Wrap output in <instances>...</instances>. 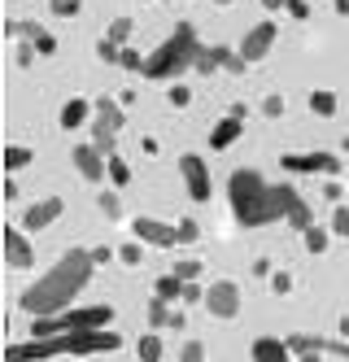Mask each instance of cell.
<instances>
[{
  "label": "cell",
  "mask_w": 349,
  "mask_h": 362,
  "mask_svg": "<svg viewBox=\"0 0 349 362\" xmlns=\"http://www.w3.org/2000/svg\"><path fill=\"white\" fill-rule=\"evenodd\" d=\"M92 271H96L92 249H70V253H62L57 262H52V271H48V275H40L31 288L18 297V305H22L31 319L62 315V310H70V301L88 288Z\"/></svg>",
  "instance_id": "6da1fadb"
},
{
  "label": "cell",
  "mask_w": 349,
  "mask_h": 362,
  "mask_svg": "<svg viewBox=\"0 0 349 362\" xmlns=\"http://www.w3.org/2000/svg\"><path fill=\"white\" fill-rule=\"evenodd\" d=\"M227 201H231V218L240 227H266V223H280L284 218V205L275 197V184H266L262 170H253V166L231 170Z\"/></svg>",
  "instance_id": "7a4b0ae2"
},
{
  "label": "cell",
  "mask_w": 349,
  "mask_h": 362,
  "mask_svg": "<svg viewBox=\"0 0 349 362\" xmlns=\"http://www.w3.org/2000/svg\"><path fill=\"white\" fill-rule=\"evenodd\" d=\"M122 349V336L110 327H96V332H62V336H48V341H26V345H9L5 362H48V358H88V354H114Z\"/></svg>",
  "instance_id": "3957f363"
},
{
  "label": "cell",
  "mask_w": 349,
  "mask_h": 362,
  "mask_svg": "<svg viewBox=\"0 0 349 362\" xmlns=\"http://www.w3.org/2000/svg\"><path fill=\"white\" fill-rule=\"evenodd\" d=\"M197 53H201V40H197V31H193V22H179L175 35L162 40V44L149 53V62H144V79L179 83V74L197 66Z\"/></svg>",
  "instance_id": "277c9868"
},
{
  "label": "cell",
  "mask_w": 349,
  "mask_h": 362,
  "mask_svg": "<svg viewBox=\"0 0 349 362\" xmlns=\"http://www.w3.org/2000/svg\"><path fill=\"white\" fill-rule=\"evenodd\" d=\"M122 122H127L122 100L101 96V100H96V114H92V144L105 153V158H114V140H118V132H122Z\"/></svg>",
  "instance_id": "5b68a950"
},
{
  "label": "cell",
  "mask_w": 349,
  "mask_h": 362,
  "mask_svg": "<svg viewBox=\"0 0 349 362\" xmlns=\"http://www.w3.org/2000/svg\"><path fill=\"white\" fill-rule=\"evenodd\" d=\"M214 319H236L240 305H245V297H240V284L236 279H214L205 288V301H201Z\"/></svg>",
  "instance_id": "8992f818"
},
{
  "label": "cell",
  "mask_w": 349,
  "mask_h": 362,
  "mask_svg": "<svg viewBox=\"0 0 349 362\" xmlns=\"http://www.w3.org/2000/svg\"><path fill=\"white\" fill-rule=\"evenodd\" d=\"M280 166L292 170V175H328V179L341 175V158H336V153H324V148H319V153H284Z\"/></svg>",
  "instance_id": "52a82bcc"
},
{
  "label": "cell",
  "mask_w": 349,
  "mask_h": 362,
  "mask_svg": "<svg viewBox=\"0 0 349 362\" xmlns=\"http://www.w3.org/2000/svg\"><path fill=\"white\" fill-rule=\"evenodd\" d=\"M131 236H136L140 245H153V249H175L179 245V223H162V218H131Z\"/></svg>",
  "instance_id": "ba28073f"
},
{
  "label": "cell",
  "mask_w": 349,
  "mask_h": 362,
  "mask_svg": "<svg viewBox=\"0 0 349 362\" xmlns=\"http://www.w3.org/2000/svg\"><path fill=\"white\" fill-rule=\"evenodd\" d=\"M179 175L188 184V197H193V201H210L214 179H210V166H205L201 153H183V158H179Z\"/></svg>",
  "instance_id": "9c48e42d"
},
{
  "label": "cell",
  "mask_w": 349,
  "mask_h": 362,
  "mask_svg": "<svg viewBox=\"0 0 349 362\" xmlns=\"http://www.w3.org/2000/svg\"><path fill=\"white\" fill-rule=\"evenodd\" d=\"M275 40H280V27H275L271 18H266V22H258V27H249V31H245V40H240V48H236V53H240V57H245V62L253 66V62H262V57L275 48Z\"/></svg>",
  "instance_id": "30bf717a"
},
{
  "label": "cell",
  "mask_w": 349,
  "mask_h": 362,
  "mask_svg": "<svg viewBox=\"0 0 349 362\" xmlns=\"http://www.w3.org/2000/svg\"><path fill=\"white\" fill-rule=\"evenodd\" d=\"M275 197H280V205H284V223H292L297 231L314 227V210L306 205V197L292 188V184H275Z\"/></svg>",
  "instance_id": "8fae6325"
},
{
  "label": "cell",
  "mask_w": 349,
  "mask_h": 362,
  "mask_svg": "<svg viewBox=\"0 0 349 362\" xmlns=\"http://www.w3.org/2000/svg\"><path fill=\"white\" fill-rule=\"evenodd\" d=\"M70 162H74V170L88 179V184H101L105 175H110V158L96 148V144H74V153H70Z\"/></svg>",
  "instance_id": "7c38bea8"
},
{
  "label": "cell",
  "mask_w": 349,
  "mask_h": 362,
  "mask_svg": "<svg viewBox=\"0 0 349 362\" xmlns=\"http://www.w3.org/2000/svg\"><path fill=\"white\" fill-rule=\"evenodd\" d=\"M62 210H66V201L62 197H44V201H35V205H26V214H22V231H44V227H52L62 218Z\"/></svg>",
  "instance_id": "4fadbf2b"
},
{
  "label": "cell",
  "mask_w": 349,
  "mask_h": 362,
  "mask_svg": "<svg viewBox=\"0 0 349 362\" xmlns=\"http://www.w3.org/2000/svg\"><path fill=\"white\" fill-rule=\"evenodd\" d=\"M5 262H9L13 271L35 267V245L26 240V231H22V227H5Z\"/></svg>",
  "instance_id": "5bb4252c"
},
{
  "label": "cell",
  "mask_w": 349,
  "mask_h": 362,
  "mask_svg": "<svg viewBox=\"0 0 349 362\" xmlns=\"http://www.w3.org/2000/svg\"><path fill=\"white\" fill-rule=\"evenodd\" d=\"M92 114H96V105H88L84 96H70L66 105H62V114H57V122H62V132H79Z\"/></svg>",
  "instance_id": "9a60e30c"
},
{
  "label": "cell",
  "mask_w": 349,
  "mask_h": 362,
  "mask_svg": "<svg viewBox=\"0 0 349 362\" xmlns=\"http://www.w3.org/2000/svg\"><path fill=\"white\" fill-rule=\"evenodd\" d=\"M240 136H245V118H231V114H227L223 122H214V132H210V148H219V153H223V148H231Z\"/></svg>",
  "instance_id": "2e32d148"
},
{
  "label": "cell",
  "mask_w": 349,
  "mask_h": 362,
  "mask_svg": "<svg viewBox=\"0 0 349 362\" xmlns=\"http://www.w3.org/2000/svg\"><path fill=\"white\" fill-rule=\"evenodd\" d=\"M253 362H292V349L280 336H258L253 341Z\"/></svg>",
  "instance_id": "e0dca14e"
},
{
  "label": "cell",
  "mask_w": 349,
  "mask_h": 362,
  "mask_svg": "<svg viewBox=\"0 0 349 362\" xmlns=\"http://www.w3.org/2000/svg\"><path fill=\"white\" fill-rule=\"evenodd\" d=\"M227 62H231V48H223V44H201V53H197V66H193V70L214 74V70H227Z\"/></svg>",
  "instance_id": "ac0fdd59"
},
{
  "label": "cell",
  "mask_w": 349,
  "mask_h": 362,
  "mask_svg": "<svg viewBox=\"0 0 349 362\" xmlns=\"http://www.w3.org/2000/svg\"><path fill=\"white\" fill-rule=\"evenodd\" d=\"M284 341H288V349L292 354H324L328 349V341H324V336H310V332H292V336H284Z\"/></svg>",
  "instance_id": "d6986e66"
},
{
  "label": "cell",
  "mask_w": 349,
  "mask_h": 362,
  "mask_svg": "<svg viewBox=\"0 0 349 362\" xmlns=\"http://www.w3.org/2000/svg\"><path fill=\"white\" fill-rule=\"evenodd\" d=\"M183 288H188V284H183L175 271H166L162 279L153 284V297H162V301H171V305H175V301H183Z\"/></svg>",
  "instance_id": "ffe728a7"
},
{
  "label": "cell",
  "mask_w": 349,
  "mask_h": 362,
  "mask_svg": "<svg viewBox=\"0 0 349 362\" xmlns=\"http://www.w3.org/2000/svg\"><path fill=\"white\" fill-rule=\"evenodd\" d=\"M302 245H306L310 253H328V245H332V227H319V223L306 227V231H302Z\"/></svg>",
  "instance_id": "44dd1931"
},
{
  "label": "cell",
  "mask_w": 349,
  "mask_h": 362,
  "mask_svg": "<svg viewBox=\"0 0 349 362\" xmlns=\"http://www.w3.org/2000/svg\"><path fill=\"white\" fill-rule=\"evenodd\" d=\"M136 354H140V362H162V354H166L162 336H157V332H144L140 345H136Z\"/></svg>",
  "instance_id": "7402d4cb"
},
{
  "label": "cell",
  "mask_w": 349,
  "mask_h": 362,
  "mask_svg": "<svg viewBox=\"0 0 349 362\" xmlns=\"http://www.w3.org/2000/svg\"><path fill=\"white\" fill-rule=\"evenodd\" d=\"M171 319H175V310H171V301H162V297H153V301H149V323H153V332H162V327H171Z\"/></svg>",
  "instance_id": "603a6c76"
},
{
  "label": "cell",
  "mask_w": 349,
  "mask_h": 362,
  "mask_svg": "<svg viewBox=\"0 0 349 362\" xmlns=\"http://www.w3.org/2000/svg\"><path fill=\"white\" fill-rule=\"evenodd\" d=\"M310 110H314L319 118H332V114H336V92L314 88V92H310Z\"/></svg>",
  "instance_id": "cb8c5ba5"
},
{
  "label": "cell",
  "mask_w": 349,
  "mask_h": 362,
  "mask_svg": "<svg viewBox=\"0 0 349 362\" xmlns=\"http://www.w3.org/2000/svg\"><path fill=\"white\" fill-rule=\"evenodd\" d=\"M31 162H35L31 148H22V144H9V148H5V170H9V175L22 170V166H31Z\"/></svg>",
  "instance_id": "d4e9b609"
},
{
  "label": "cell",
  "mask_w": 349,
  "mask_h": 362,
  "mask_svg": "<svg viewBox=\"0 0 349 362\" xmlns=\"http://www.w3.org/2000/svg\"><path fill=\"white\" fill-rule=\"evenodd\" d=\"M118 262H122V267H140V262H144V245H140V240H127V245L118 249Z\"/></svg>",
  "instance_id": "484cf974"
},
{
  "label": "cell",
  "mask_w": 349,
  "mask_h": 362,
  "mask_svg": "<svg viewBox=\"0 0 349 362\" xmlns=\"http://www.w3.org/2000/svg\"><path fill=\"white\" fill-rule=\"evenodd\" d=\"M110 184H114V188H127V184H131V166L118 158V153L110 158Z\"/></svg>",
  "instance_id": "4316f807"
},
{
  "label": "cell",
  "mask_w": 349,
  "mask_h": 362,
  "mask_svg": "<svg viewBox=\"0 0 349 362\" xmlns=\"http://www.w3.org/2000/svg\"><path fill=\"white\" fill-rule=\"evenodd\" d=\"M96 57H101L105 66H118V62H122V44H114V40H101V44H96Z\"/></svg>",
  "instance_id": "83f0119b"
},
{
  "label": "cell",
  "mask_w": 349,
  "mask_h": 362,
  "mask_svg": "<svg viewBox=\"0 0 349 362\" xmlns=\"http://www.w3.org/2000/svg\"><path fill=\"white\" fill-rule=\"evenodd\" d=\"M52 18H79V9H84V0H48Z\"/></svg>",
  "instance_id": "f1b7e54d"
},
{
  "label": "cell",
  "mask_w": 349,
  "mask_h": 362,
  "mask_svg": "<svg viewBox=\"0 0 349 362\" xmlns=\"http://www.w3.org/2000/svg\"><path fill=\"white\" fill-rule=\"evenodd\" d=\"M96 205H101V214H105V218H118V214H122L118 192H101V197H96Z\"/></svg>",
  "instance_id": "f546056e"
},
{
  "label": "cell",
  "mask_w": 349,
  "mask_h": 362,
  "mask_svg": "<svg viewBox=\"0 0 349 362\" xmlns=\"http://www.w3.org/2000/svg\"><path fill=\"white\" fill-rule=\"evenodd\" d=\"M171 271H175V275H179L183 284H193V279L201 275V262H197V257H183V262H175Z\"/></svg>",
  "instance_id": "4dcf8cb0"
},
{
  "label": "cell",
  "mask_w": 349,
  "mask_h": 362,
  "mask_svg": "<svg viewBox=\"0 0 349 362\" xmlns=\"http://www.w3.org/2000/svg\"><path fill=\"white\" fill-rule=\"evenodd\" d=\"M127 35H131V18H114L110 31H105V40H114V44H127Z\"/></svg>",
  "instance_id": "1f68e13d"
},
{
  "label": "cell",
  "mask_w": 349,
  "mask_h": 362,
  "mask_svg": "<svg viewBox=\"0 0 349 362\" xmlns=\"http://www.w3.org/2000/svg\"><path fill=\"white\" fill-rule=\"evenodd\" d=\"M201 240V223L197 218H179V245H193Z\"/></svg>",
  "instance_id": "d6a6232c"
},
{
  "label": "cell",
  "mask_w": 349,
  "mask_h": 362,
  "mask_svg": "<svg viewBox=\"0 0 349 362\" xmlns=\"http://www.w3.org/2000/svg\"><path fill=\"white\" fill-rule=\"evenodd\" d=\"M166 100H171L175 110H183V105H193V92H188L183 83H171V88H166Z\"/></svg>",
  "instance_id": "836d02e7"
},
{
  "label": "cell",
  "mask_w": 349,
  "mask_h": 362,
  "mask_svg": "<svg viewBox=\"0 0 349 362\" xmlns=\"http://www.w3.org/2000/svg\"><path fill=\"white\" fill-rule=\"evenodd\" d=\"M332 236H349V205H336L332 210Z\"/></svg>",
  "instance_id": "e575fe53"
},
{
  "label": "cell",
  "mask_w": 349,
  "mask_h": 362,
  "mask_svg": "<svg viewBox=\"0 0 349 362\" xmlns=\"http://www.w3.org/2000/svg\"><path fill=\"white\" fill-rule=\"evenodd\" d=\"M271 293H275V297H288V293H292V275H288V271H275V275H271Z\"/></svg>",
  "instance_id": "d590c367"
},
{
  "label": "cell",
  "mask_w": 349,
  "mask_h": 362,
  "mask_svg": "<svg viewBox=\"0 0 349 362\" xmlns=\"http://www.w3.org/2000/svg\"><path fill=\"white\" fill-rule=\"evenodd\" d=\"M179 362H205V345H201V341H188V345L179 349Z\"/></svg>",
  "instance_id": "8d00e7d4"
},
{
  "label": "cell",
  "mask_w": 349,
  "mask_h": 362,
  "mask_svg": "<svg viewBox=\"0 0 349 362\" xmlns=\"http://www.w3.org/2000/svg\"><path fill=\"white\" fill-rule=\"evenodd\" d=\"M144 62H149V57H140L136 48H122V62H118V66H122V70H140V74H144Z\"/></svg>",
  "instance_id": "74e56055"
},
{
  "label": "cell",
  "mask_w": 349,
  "mask_h": 362,
  "mask_svg": "<svg viewBox=\"0 0 349 362\" xmlns=\"http://www.w3.org/2000/svg\"><path fill=\"white\" fill-rule=\"evenodd\" d=\"M262 114L266 118H284V96H266L262 100Z\"/></svg>",
  "instance_id": "f35d334b"
},
{
  "label": "cell",
  "mask_w": 349,
  "mask_h": 362,
  "mask_svg": "<svg viewBox=\"0 0 349 362\" xmlns=\"http://www.w3.org/2000/svg\"><path fill=\"white\" fill-rule=\"evenodd\" d=\"M31 48H35V53H40V57H52V53H57V40H52V35L44 31V35H40V40H35Z\"/></svg>",
  "instance_id": "ab89813d"
},
{
  "label": "cell",
  "mask_w": 349,
  "mask_h": 362,
  "mask_svg": "<svg viewBox=\"0 0 349 362\" xmlns=\"http://www.w3.org/2000/svg\"><path fill=\"white\" fill-rule=\"evenodd\" d=\"M197 301H205V288H201V284L193 279V284L183 288V305H197Z\"/></svg>",
  "instance_id": "60d3db41"
},
{
  "label": "cell",
  "mask_w": 349,
  "mask_h": 362,
  "mask_svg": "<svg viewBox=\"0 0 349 362\" xmlns=\"http://www.w3.org/2000/svg\"><path fill=\"white\" fill-rule=\"evenodd\" d=\"M118 257V249H110V245H101V249H92V262L96 267H105V262H114Z\"/></svg>",
  "instance_id": "b9f144b4"
},
{
  "label": "cell",
  "mask_w": 349,
  "mask_h": 362,
  "mask_svg": "<svg viewBox=\"0 0 349 362\" xmlns=\"http://www.w3.org/2000/svg\"><path fill=\"white\" fill-rule=\"evenodd\" d=\"M284 13H288V18H310V5H306V0H288Z\"/></svg>",
  "instance_id": "7bdbcfd3"
},
{
  "label": "cell",
  "mask_w": 349,
  "mask_h": 362,
  "mask_svg": "<svg viewBox=\"0 0 349 362\" xmlns=\"http://www.w3.org/2000/svg\"><path fill=\"white\" fill-rule=\"evenodd\" d=\"M341 192H345V188L336 184V179H328V184H324V197H328V201H336V205H341Z\"/></svg>",
  "instance_id": "ee69618b"
},
{
  "label": "cell",
  "mask_w": 349,
  "mask_h": 362,
  "mask_svg": "<svg viewBox=\"0 0 349 362\" xmlns=\"http://www.w3.org/2000/svg\"><path fill=\"white\" fill-rule=\"evenodd\" d=\"M284 5H288V0H262V9H266V13H280Z\"/></svg>",
  "instance_id": "f6af8a7d"
},
{
  "label": "cell",
  "mask_w": 349,
  "mask_h": 362,
  "mask_svg": "<svg viewBox=\"0 0 349 362\" xmlns=\"http://www.w3.org/2000/svg\"><path fill=\"white\" fill-rule=\"evenodd\" d=\"M336 13H341V18H349V0H336Z\"/></svg>",
  "instance_id": "bcb514c9"
},
{
  "label": "cell",
  "mask_w": 349,
  "mask_h": 362,
  "mask_svg": "<svg viewBox=\"0 0 349 362\" xmlns=\"http://www.w3.org/2000/svg\"><path fill=\"white\" fill-rule=\"evenodd\" d=\"M297 362H324V354H302Z\"/></svg>",
  "instance_id": "7dc6e473"
},
{
  "label": "cell",
  "mask_w": 349,
  "mask_h": 362,
  "mask_svg": "<svg viewBox=\"0 0 349 362\" xmlns=\"http://www.w3.org/2000/svg\"><path fill=\"white\" fill-rule=\"evenodd\" d=\"M341 336H345V341H349V315L341 319Z\"/></svg>",
  "instance_id": "c3c4849f"
},
{
  "label": "cell",
  "mask_w": 349,
  "mask_h": 362,
  "mask_svg": "<svg viewBox=\"0 0 349 362\" xmlns=\"http://www.w3.org/2000/svg\"><path fill=\"white\" fill-rule=\"evenodd\" d=\"M214 5H231V0H214Z\"/></svg>",
  "instance_id": "681fc988"
},
{
  "label": "cell",
  "mask_w": 349,
  "mask_h": 362,
  "mask_svg": "<svg viewBox=\"0 0 349 362\" xmlns=\"http://www.w3.org/2000/svg\"><path fill=\"white\" fill-rule=\"evenodd\" d=\"M166 5H183V0H166Z\"/></svg>",
  "instance_id": "f907efd6"
}]
</instances>
